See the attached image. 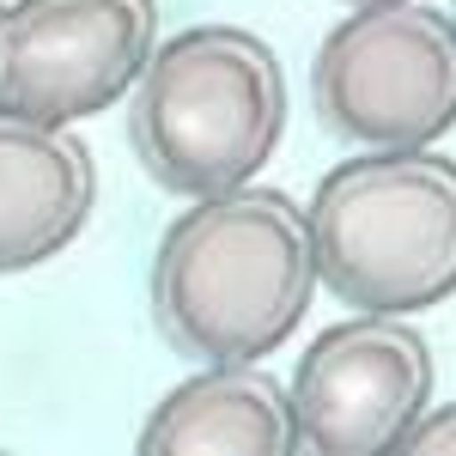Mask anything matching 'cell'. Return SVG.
Here are the masks:
<instances>
[{
	"mask_svg": "<svg viewBox=\"0 0 456 456\" xmlns=\"http://www.w3.org/2000/svg\"><path fill=\"white\" fill-rule=\"evenodd\" d=\"M141 456H292V384H281L262 359L256 365H201L176 384L141 426Z\"/></svg>",
	"mask_w": 456,
	"mask_h": 456,
	"instance_id": "obj_8",
	"label": "cell"
},
{
	"mask_svg": "<svg viewBox=\"0 0 456 456\" xmlns=\"http://www.w3.org/2000/svg\"><path fill=\"white\" fill-rule=\"evenodd\" d=\"M152 49L159 0H12L0 12V104L73 128L122 104Z\"/></svg>",
	"mask_w": 456,
	"mask_h": 456,
	"instance_id": "obj_5",
	"label": "cell"
},
{
	"mask_svg": "<svg viewBox=\"0 0 456 456\" xmlns=\"http://www.w3.org/2000/svg\"><path fill=\"white\" fill-rule=\"evenodd\" d=\"M92 201V146L61 122H37L0 104V274L55 262L86 232Z\"/></svg>",
	"mask_w": 456,
	"mask_h": 456,
	"instance_id": "obj_7",
	"label": "cell"
},
{
	"mask_svg": "<svg viewBox=\"0 0 456 456\" xmlns=\"http://www.w3.org/2000/svg\"><path fill=\"white\" fill-rule=\"evenodd\" d=\"M341 6H384V0H341Z\"/></svg>",
	"mask_w": 456,
	"mask_h": 456,
	"instance_id": "obj_10",
	"label": "cell"
},
{
	"mask_svg": "<svg viewBox=\"0 0 456 456\" xmlns=\"http://www.w3.org/2000/svg\"><path fill=\"white\" fill-rule=\"evenodd\" d=\"M322 286L311 213L286 189H225L176 213L152 256V329L189 365H256L292 341Z\"/></svg>",
	"mask_w": 456,
	"mask_h": 456,
	"instance_id": "obj_1",
	"label": "cell"
},
{
	"mask_svg": "<svg viewBox=\"0 0 456 456\" xmlns=\"http://www.w3.org/2000/svg\"><path fill=\"white\" fill-rule=\"evenodd\" d=\"M0 12H6V0H0Z\"/></svg>",
	"mask_w": 456,
	"mask_h": 456,
	"instance_id": "obj_11",
	"label": "cell"
},
{
	"mask_svg": "<svg viewBox=\"0 0 456 456\" xmlns=\"http://www.w3.org/2000/svg\"><path fill=\"white\" fill-rule=\"evenodd\" d=\"M432 347L408 316L359 311L329 322L292 371L298 451L316 456H384L402 451L432 408Z\"/></svg>",
	"mask_w": 456,
	"mask_h": 456,
	"instance_id": "obj_6",
	"label": "cell"
},
{
	"mask_svg": "<svg viewBox=\"0 0 456 456\" xmlns=\"http://www.w3.org/2000/svg\"><path fill=\"white\" fill-rule=\"evenodd\" d=\"M311 104L359 152L444 141L456 128V19L426 0L353 6L311 61Z\"/></svg>",
	"mask_w": 456,
	"mask_h": 456,
	"instance_id": "obj_4",
	"label": "cell"
},
{
	"mask_svg": "<svg viewBox=\"0 0 456 456\" xmlns=\"http://www.w3.org/2000/svg\"><path fill=\"white\" fill-rule=\"evenodd\" d=\"M305 213L316 274L341 305L414 316L456 298V159L426 146L353 152Z\"/></svg>",
	"mask_w": 456,
	"mask_h": 456,
	"instance_id": "obj_3",
	"label": "cell"
},
{
	"mask_svg": "<svg viewBox=\"0 0 456 456\" xmlns=\"http://www.w3.org/2000/svg\"><path fill=\"white\" fill-rule=\"evenodd\" d=\"M451 19H456V12H451Z\"/></svg>",
	"mask_w": 456,
	"mask_h": 456,
	"instance_id": "obj_12",
	"label": "cell"
},
{
	"mask_svg": "<svg viewBox=\"0 0 456 456\" xmlns=\"http://www.w3.org/2000/svg\"><path fill=\"white\" fill-rule=\"evenodd\" d=\"M402 451H420V456H451L456 451V402L451 408H426L414 432L402 438Z\"/></svg>",
	"mask_w": 456,
	"mask_h": 456,
	"instance_id": "obj_9",
	"label": "cell"
},
{
	"mask_svg": "<svg viewBox=\"0 0 456 456\" xmlns=\"http://www.w3.org/2000/svg\"><path fill=\"white\" fill-rule=\"evenodd\" d=\"M281 49L249 25H189L165 37L128 92L141 171L183 201L256 183L286 134Z\"/></svg>",
	"mask_w": 456,
	"mask_h": 456,
	"instance_id": "obj_2",
	"label": "cell"
}]
</instances>
